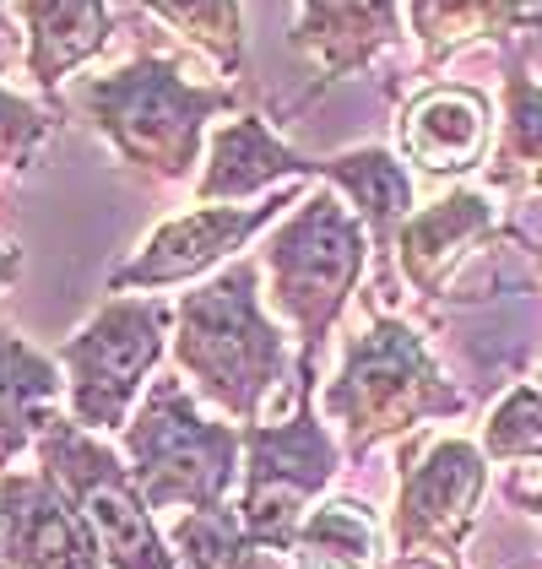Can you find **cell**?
<instances>
[{"label": "cell", "mask_w": 542, "mask_h": 569, "mask_svg": "<svg viewBox=\"0 0 542 569\" xmlns=\"http://www.w3.org/2000/svg\"><path fill=\"white\" fill-rule=\"evenodd\" d=\"M0 569H11V565H6V553H0Z\"/></svg>", "instance_id": "f1b7e54d"}, {"label": "cell", "mask_w": 542, "mask_h": 569, "mask_svg": "<svg viewBox=\"0 0 542 569\" xmlns=\"http://www.w3.org/2000/svg\"><path fill=\"white\" fill-rule=\"evenodd\" d=\"M60 358L33 348L11 326H0V467H11L22 450H33L44 423L54 418V401L66 391Z\"/></svg>", "instance_id": "d6986e66"}, {"label": "cell", "mask_w": 542, "mask_h": 569, "mask_svg": "<svg viewBox=\"0 0 542 569\" xmlns=\"http://www.w3.org/2000/svg\"><path fill=\"white\" fill-rule=\"evenodd\" d=\"M293 412L282 423H250L244 429V478H239V516L255 542L271 553H288L299 526L310 521L320 493L337 482L348 450L315 412L320 369L293 375Z\"/></svg>", "instance_id": "8992f818"}, {"label": "cell", "mask_w": 542, "mask_h": 569, "mask_svg": "<svg viewBox=\"0 0 542 569\" xmlns=\"http://www.w3.org/2000/svg\"><path fill=\"white\" fill-rule=\"evenodd\" d=\"M299 201H304V190L282 184V190H271L250 207H195L184 218H169L163 228H152V239L109 277V293H158V288L195 282L212 266L233 261L250 239L271 233Z\"/></svg>", "instance_id": "30bf717a"}, {"label": "cell", "mask_w": 542, "mask_h": 569, "mask_svg": "<svg viewBox=\"0 0 542 569\" xmlns=\"http://www.w3.org/2000/svg\"><path fill=\"white\" fill-rule=\"evenodd\" d=\"M489 461H542V386H510L483 423Z\"/></svg>", "instance_id": "cb8c5ba5"}, {"label": "cell", "mask_w": 542, "mask_h": 569, "mask_svg": "<svg viewBox=\"0 0 542 569\" xmlns=\"http://www.w3.org/2000/svg\"><path fill=\"white\" fill-rule=\"evenodd\" d=\"M494 233H499L494 196L478 190V184H455L440 201H429V207H418L406 218L402 239H397V271L406 277V288L418 299H440L455 266Z\"/></svg>", "instance_id": "5bb4252c"}, {"label": "cell", "mask_w": 542, "mask_h": 569, "mask_svg": "<svg viewBox=\"0 0 542 569\" xmlns=\"http://www.w3.org/2000/svg\"><path fill=\"white\" fill-rule=\"evenodd\" d=\"M385 559L380 516L363 499H320L288 548L293 569H385Z\"/></svg>", "instance_id": "44dd1931"}, {"label": "cell", "mask_w": 542, "mask_h": 569, "mask_svg": "<svg viewBox=\"0 0 542 569\" xmlns=\"http://www.w3.org/2000/svg\"><path fill=\"white\" fill-rule=\"evenodd\" d=\"M0 553L11 569H98V542L44 472H0Z\"/></svg>", "instance_id": "4fadbf2b"}, {"label": "cell", "mask_w": 542, "mask_h": 569, "mask_svg": "<svg viewBox=\"0 0 542 569\" xmlns=\"http://www.w3.org/2000/svg\"><path fill=\"white\" fill-rule=\"evenodd\" d=\"M397 152L429 179H461L494 152V103L466 82H429L397 109Z\"/></svg>", "instance_id": "8fae6325"}, {"label": "cell", "mask_w": 542, "mask_h": 569, "mask_svg": "<svg viewBox=\"0 0 542 569\" xmlns=\"http://www.w3.org/2000/svg\"><path fill=\"white\" fill-rule=\"evenodd\" d=\"M538 266H542V256H538ZM538 380H542V375H538Z\"/></svg>", "instance_id": "4dcf8cb0"}, {"label": "cell", "mask_w": 542, "mask_h": 569, "mask_svg": "<svg viewBox=\"0 0 542 569\" xmlns=\"http://www.w3.org/2000/svg\"><path fill=\"white\" fill-rule=\"evenodd\" d=\"M120 450L152 510H218L244 478V429L212 423L184 375H163L147 386Z\"/></svg>", "instance_id": "5b68a950"}, {"label": "cell", "mask_w": 542, "mask_h": 569, "mask_svg": "<svg viewBox=\"0 0 542 569\" xmlns=\"http://www.w3.org/2000/svg\"><path fill=\"white\" fill-rule=\"evenodd\" d=\"M320 158H304L299 147H288L261 114H239L207 141V163L195 179V201L201 207H250L282 184L315 179Z\"/></svg>", "instance_id": "9a60e30c"}, {"label": "cell", "mask_w": 542, "mask_h": 569, "mask_svg": "<svg viewBox=\"0 0 542 569\" xmlns=\"http://www.w3.org/2000/svg\"><path fill=\"white\" fill-rule=\"evenodd\" d=\"M169 33H180L218 77L244 71V6L239 0H141Z\"/></svg>", "instance_id": "603a6c76"}, {"label": "cell", "mask_w": 542, "mask_h": 569, "mask_svg": "<svg viewBox=\"0 0 542 569\" xmlns=\"http://www.w3.org/2000/svg\"><path fill=\"white\" fill-rule=\"evenodd\" d=\"M54 131H60V103H33L22 92L0 88V163L11 174H33Z\"/></svg>", "instance_id": "d4e9b609"}, {"label": "cell", "mask_w": 542, "mask_h": 569, "mask_svg": "<svg viewBox=\"0 0 542 569\" xmlns=\"http://www.w3.org/2000/svg\"><path fill=\"white\" fill-rule=\"evenodd\" d=\"M33 456H39V472L77 510V521L88 526L103 569H180L169 537L152 521V505L141 499L126 467V450H114L103 435H88L82 423L54 412Z\"/></svg>", "instance_id": "52a82bcc"}, {"label": "cell", "mask_w": 542, "mask_h": 569, "mask_svg": "<svg viewBox=\"0 0 542 569\" xmlns=\"http://www.w3.org/2000/svg\"><path fill=\"white\" fill-rule=\"evenodd\" d=\"M510 505H521L532 521H542V488H521V482H510Z\"/></svg>", "instance_id": "4316f807"}, {"label": "cell", "mask_w": 542, "mask_h": 569, "mask_svg": "<svg viewBox=\"0 0 542 569\" xmlns=\"http://www.w3.org/2000/svg\"><path fill=\"white\" fill-rule=\"evenodd\" d=\"M483 493H489V456L478 439L445 435L429 445H406L391 510V559L402 569L461 565Z\"/></svg>", "instance_id": "9c48e42d"}, {"label": "cell", "mask_w": 542, "mask_h": 569, "mask_svg": "<svg viewBox=\"0 0 542 569\" xmlns=\"http://www.w3.org/2000/svg\"><path fill=\"white\" fill-rule=\"evenodd\" d=\"M261 256H239L201 288H190L174 305V363L190 391L228 412L239 429L261 423L271 391H282L288 375H299V358L288 352V331L261 305Z\"/></svg>", "instance_id": "6da1fadb"}, {"label": "cell", "mask_w": 542, "mask_h": 569, "mask_svg": "<svg viewBox=\"0 0 542 569\" xmlns=\"http://www.w3.org/2000/svg\"><path fill=\"white\" fill-rule=\"evenodd\" d=\"M315 179L331 184L353 207V218L363 222L369 250H374V288L385 299L397 288V239H402L406 218L418 212L412 169L402 163V152H391V147H348V152L320 158Z\"/></svg>", "instance_id": "7c38bea8"}, {"label": "cell", "mask_w": 542, "mask_h": 569, "mask_svg": "<svg viewBox=\"0 0 542 569\" xmlns=\"http://www.w3.org/2000/svg\"><path fill=\"white\" fill-rule=\"evenodd\" d=\"M451 569H466V565H451Z\"/></svg>", "instance_id": "f546056e"}, {"label": "cell", "mask_w": 542, "mask_h": 569, "mask_svg": "<svg viewBox=\"0 0 542 569\" xmlns=\"http://www.w3.org/2000/svg\"><path fill=\"white\" fill-rule=\"evenodd\" d=\"M82 109L126 169L158 184H180L195 163H207V120L233 114L239 92L228 82H190L174 54H136L120 71L82 82Z\"/></svg>", "instance_id": "3957f363"}, {"label": "cell", "mask_w": 542, "mask_h": 569, "mask_svg": "<svg viewBox=\"0 0 542 569\" xmlns=\"http://www.w3.org/2000/svg\"><path fill=\"white\" fill-rule=\"evenodd\" d=\"M406 33L418 44V71L434 77L478 44H521L542 22L538 0H402Z\"/></svg>", "instance_id": "e0dca14e"}, {"label": "cell", "mask_w": 542, "mask_h": 569, "mask_svg": "<svg viewBox=\"0 0 542 569\" xmlns=\"http://www.w3.org/2000/svg\"><path fill=\"white\" fill-rule=\"evenodd\" d=\"M483 174H489V190H538L542 196V82L532 77L521 44H504L499 136Z\"/></svg>", "instance_id": "ffe728a7"}, {"label": "cell", "mask_w": 542, "mask_h": 569, "mask_svg": "<svg viewBox=\"0 0 542 569\" xmlns=\"http://www.w3.org/2000/svg\"><path fill=\"white\" fill-rule=\"evenodd\" d=\"M369 261H374L369 233L331 184L304 190V201L267 233L261 271L271 282L277 315L299 337V369H320L325 342H331L348 299L359 293Z\"/></svg>", "instance_id": "277c9868"}, {"label": "cell", "mask_w": 542, "mask_h": 569, "mask_svg": "<svg viewBox=\"0 0 542 569\" xmlns=\"http://www.w3.org/2000/svg\"><path fill=\"white\" fill-rule=\"evenodd\" d=\"M320 407L342 429L348 461H363L369 450L418 435L423 423L461 418L466 391L455 380H445V369L434 363V352L412 320L391 315V309H374L369 326L348 342L342 369L331 375Z\"/></svg>", "instance_id": "7a4b0ae2"}, {"label": "cell", "mask_w": 542, "mask_h": 569, "mask_svg": "<svg viewBox=\"0 0 542 569\" xmlns=\"http://www.w3.org/2000/svg\"><path fill=\"white\" fill-rule=\"evenodd\" d=\"M17 277H22V250H17V244H0V293H6Z\"/></svg>", "instance_id": "484cf974"}, {"label": "cell", "mask_w": 542, "mask_h": 569, "mask_svg": "<svg viewBox=\"0 0 542 569\" xmlns=\"http://www.w3.org/2000/svg\"><path fill=\"white\" fill-rule=\"evenodd\" d=\"M406 33L402 0H299L293 49L320 71V88L369 71Z\"/></svg>", "instance_id": "2e32d148"}, {"label": "cell", "mask_w": 542, "mask_h": 569, "mask_svg": "<svg viewBox=\"0 0 542 569\" xmlns=\"http://www.w3.org/2000/svg\"><path fill=\"white\" fill-rule=\"evenodd\" d=\"M169 548H174L180 569H293L282 553H271L267 542L250 537L239 505L184 510L180 521L169 526Z\"/></svg>", "instance_id": "7402d4cb"}, {"label": "cell", "mask_w": 542, "mask_h": 569, "mask_svg": "<svg viewBox=\"0 0 542 569\" xmlns=\"http://www.w3.org/2000/svg\"><path fill=\"white\" fill-rule=\"evenodd\" d=\"M0 33H6V0H0Z\"/></svg>", "instance_id": "83f0119b"}, {"label": "cell", "mask_w": 542, "mask_h": 569, "mask_svg": "<svg viewBox=\"0 0 542 569\" xmlns=\"http://www.w3.org/2000/svg\"><path fill=\"white\" fill-rule=\"evenodd\" d=\"M17 17L28 39V77L49 103L71 71H82L114 39L109 0H17Z\"/></svg>", "instance_id": "ac0fdd59"}, {"label": "cell", "mask_w": 542, "mask_h": 569, "mask_svg": "<svg viewBox=\"0 0 542 569\" xmlns=\"http://www.w3.org/2000/svg\"><path fill=\"white\" fill-rule=\"evenodd\" d=\"M169 326L174 309L163 299L114 293L109 305H98V315L82 320V331L66 337L54 352L66 369L71 423H82L88 435H126L147 386L158 380L163 352L174 348Z\"/></svg>", "instance_id": "ba28073f"}]
</instances>
